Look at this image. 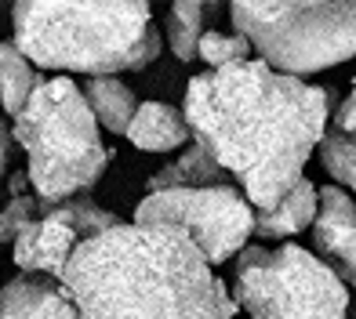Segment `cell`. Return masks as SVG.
Instances as JSON below:
<instances>
[{
    "mask_svg": "<svg viewBox=\"0 0 356 319\" xmlns=\"http://www.w3.org/2000/svg\"><path fill=\"white\" fill-rule=\"evenodd\" d=\"M313 243L320 261H327L346 286H356V203L346 189H320V214L313 221Z\"/></svg>",
    "mask_w": 356,
    "mask_h": 319,
    "instance_id": "9c48e42d",
    "label": "cell"
},
{
    "mask_svg": "<svg viewBox=\"0 0 356 319\" xmlns=\"http://www.w3.org/2000/svg\"><path fill=\"white\" fill-rule=\"evenodd\" d=\"M236 305L251 319H346V279L298 243L248 247L236 261Z\"/></svg>",
    "mask_w": 356,
    "mask_h": 319,
    "instance_id": "8992f818",
    "label": "cell"
},
{
    "mask_svg": "<svg viewBox=\"0 0 356 319\" xmlns=\"http://www.w3.org/2000/svg\"><path fill=\"white\" fill-rule=\"evenodd\" d=\"M229 19L258 58L284 76L331 69L356 55V0L316 4H258L236 0Z\"/></svg>",
    "mask_w": 356,
    "mask_h": 319,
    "instance_id": "5b68a950",
    "label": "cell"
},
{
    "mask_svg": "<svg viewBox=\"0 0 356 319\" xmlns=\"http://www.w3.org/2000/svg\"><path fill=\"white\" fill-rule=\"evenodd\" d=\"M320 164L338 182V189H356V135L331 127L320 141Z\"/></svg>",
    "mask_w": 356,
    "mask_h": 319,
    "instance_id": "e0dca14e",
    "label": "cell"
},
{
    "mask_svg": "<svg viewBox=\"0 0 356 319\" xmlns=\"http://www.w3.org/2000/svg\"><path fill=\"white\" fill-rule=\"evenodd\" d=\"M15 141L26 149V174L40 200H76L91 193L109 164L99 120L70 76H51L15 117Z\"/></svg>",
    "mask_w": 356,
    "mask_h": 319,
    "instance_id": "277c9868",
    "label": "cell"
},
{
    "mask_svg": "<svg viewBox=\"0 0 356 319\" xmlns=\"http://www.w3.org/2000/svg\"><path fill=\"white\" fill-rule=\"evenodd\" d=\"M200 58L211 69H225L236 66V62H251V44L240 33H218V29H207L200 40Z\"/></svg>",
    "mask_w": 356,
    "mask_h": 319,
    "instance_id": "ac0fdd59",
    "label": "cell"
},
{
    "mask_svg": "<svg viewBox=\"0 0 356 319\" xmlns=\"http://www.w3.org/2000/svg\"><path fill=\"white\" fill-rule=\"evenodd\" d=\"M204 19L207 8L197 0H178L168 11V44L178 62H197L200 58V40H204Z\"/></svg>",
    "mask_w": 356,
    "mask_h": 319,
    "instance_id": "2e32d148",
    "label": "cell"
},
{
    "mask_svg": "<svg viewBox=\"0 0 356 319\" xmlns=\"http://www.w3.org/2000/svg\"><path fill=\"white\" fill-rule=\"evenodd\" d=\"M182 113L193 141L215 153L262 214L305 178V164L331 131V91L251 58L193 76Z\"/></svg>",
    "mask_w": 356,
    "mask_h": 319,
    "instance_id": "6da1fadb",
    "label": "cell"
},
{
    "mask_svg": "<svg viewBox=\"0 0 356 319\" xmlns=\"http://www.w3.org/2000/svg\"><path fill=\"white\" fill-rule=\"evenodd\" d=\"M80 243H84L80 232L70 221H62L47 200H40V218L29 229H22V236L15 239V265H19L26 276L62 279V273H66V265H70V258L76 254Z\"/></svg>",
    "mask_w": 356,
    "mask_h": 319,
    "instance_id": "ba28073f",
    "label": "cell"
},
{
    "mask_svg": "<svg viewBox=\"0 0 356 319\" xmlns=\"http://www.w3.org/2000/svg\"><path fill=\"white\" fill-rule=\"evenodd\" d=\"M334 127H338V131H346V135H356V84H353V91H349V98L338 105Z\"/></svg>",
    "mask_w": 356,
    "mask_h": 319,
    "instance_id": "ffe728a7",
    "label": "cell"
},
{
    "mask_svg": "<svg viewBox=\"0 0 356 319\" xmlns=\"http://www.w3.org/2000/svg\"><path fill=\"white\" fill-rule=\"evenodd\" d=\"M37 218H40V196L37 193L11 200L4 211H0V247H4V243L15 247V239L22 236V229H29Z\"/></svg>",
    "mask_w": 356,
    "mask_h": 319,
    "instance_id": "d6986e66",
    "label": "cell"
},
{
    "mask_svg": "<svg viewBox=\"0 0 356 319\" xmlns=\"http://www.w3.org/2000/svg\"><path fill=\"white\" fill-rule=\"evenodd\" d=\"M84 98L91 105L95 120H99L106 131H113V135H127V131H131L138 102H135V91L127 87L120 76H91L84 84Z\"/></svg>",
    "mask_w": 356,
    "mask_h": 319,
    "instance_id": "5bb4252c",
    "label": "cell"
},
{
    "mask_svg": "<svg viewBox=\"0 0 356 319\" xmlns=\"http://www.w3.org/2000/svg\"><path fill=\"white\" fill-rule=\"evenodd\" d=\"M127 138H131V146H138L145 153H171L193 138V127H189L186 113H178L168 102H142Z\"/></svg>",
    "mask_w": 356,
    "mask_h": 319,
    "instance_id": "8fae6325",
    "label": "cell"
},
{
    "mask_svg": "<svg viewBox=\"0 0 356 319\" xmlns=\"http://www.w3.org/2000/svg\"><path fill=\"white\" fill-rule=\"evenodd\" d=\"M15 47L40 69L117 76L145 69L160 55L149 4H47L19 0L11 8Z\"/></svg>",
    "mask_w": 356,
    "mask_h": 319,
    "instance_id": "3957f363",
    "label": "cell"
},
{
    "mask_svg": "<svg viewBox=\"0 0 356 319\" xmlns=\"http://www.w3.org/2000/svg\"><path fill=\"white\" fill-rule=\"evenodd\" d=\"M80 319H233L236 298L171 225H120L76 247L58 279Z\"/></svg>",
    "mask_w": 356,
    "mask_h": 319,
    "instance_id": "7a4b0ae2",
    "label": "cell"
},
{
    "mask_svg": "<svg viewBox=\"0 0 356 319\" xmlns=\"http://www.w3.org/2000/svg\"><path fill=\"white\" fill-rule=\"evenodd\" d=\"M225 167L215 160V153L200 146V141H193V146L171 160L168 167H160L153 178H149V193H175V189H211V185H225L222 182Z\"/></svg>",
    "mask_w": 356,
    "mask_h": 319,
    "instance_id": "4fadbf2b",
    "label": "cell"
},
{
    "mask_svg": "<svg viewBox=\"0 0 356 319\" xmlns=\"http://www.w3.org/2000/svg\"><path fill=\"white\" fill-rule=\"evenodd\" d=\"M26 189H29V174H11V182H8V193H11V200L29 196Z\"/></svg>",
    "mask_w": 356,
    "mask_h": 319,
    "instance_id": "7402d4cb",
    "label": "cell"
},
{
    "mask_svg": "<svg viewBox=\"0 0 356 319\" xmlns=\"http://www.w3.org/2000/svg\"><path fill=\"white\" fill-rule=\"evenodd\" d=\"M40 84L44 76L33 69V62L15 44H0V105H4V113L19 117Z\"/></svg>",
    "mask_w": 356,
    "mask_h": 319,
    "instance_id": "9a60e30c",
    "label": "cell"
},
{
    "mask_svg": "<svg viewBox=\"0 0 356 319\" xmlns=\"http://www.w3.org/2000/svg\"><path fill=\"white\" fill-rule=\"evenodd\" d=\"M258 211L233 185L211 189H175V193H145L135 207V225H171L182 229L211 265L229 261L248 250Z\"/></svg>",
    "mask_w": 356,
    "mask_h": 319,
    "instance_id": "52a82bcc",
    "label": "cell"
},
{
    "mask_svg": "<svg viewBox=\"0 0 356 319\" xmlns=\"http://www.w3.org/2000/svg\"><path fill=\"white\" fill-rule=\"evenodd\" d=\"M8 164H11V135H8V127L0 123V178H4Z\"/></svg>",
    "mask_w": 356,
    "mask_h": 319,
    "instance_id": "44dd1931",
    "label": "cell"
},
{
    "mask_svg": "<svg viewBox=\"0 0 356 319\" xmlns=\"http://www.w3.org/2000/svg\"><path fill=\"white\" fill-rule=\"evenodd\" d=\"M320 214V189L302 178L295 189L287 193V200L273 211H262L254 218V236L258 239H287L298 236L302 229H313V221Z\"/></svg>",
    "mask_w": 356,
    "mask_h": 319,
    "instance_id": "7c38bea8",
    "label": "cell"
},
{
    "mask_svg": "<svg viewBox=\"0 0 356 319\" xmlns=\"http://www.w3.org/2000/svg\"><path fill=\"white\" fill-rule=\"evenodd\" d=\"M0 319H80V312L58 279L22 273L0 286Z\"/></svg>",
    "mask_w": 356,
    "mask_h": 319,
    "instance_id": "30bf717a",
    "label": "cell"
}]
</instances>
